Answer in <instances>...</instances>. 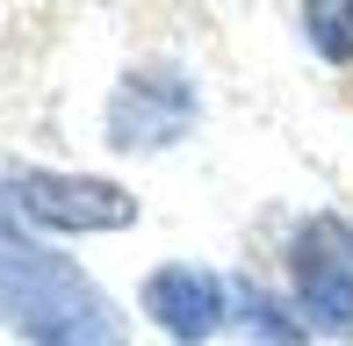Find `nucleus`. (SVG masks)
<instances>
[{"label": "nucleus", "instance_id": "f257e3e1", "mask_svg": "<svg viewBox=\"0 0 353 346\" xmlns=\"http://www.w3.org/2000/svg\"><path fill=\"white\" fill-rule=\"evenodd\" d=\"M0 332L14 346H130L108 289L14 216H0Z\"/></svg>", "mask_w": 353, "mask_h": 346}, {"label": "nucleus", "instance_id": "0eeeda50", "mask_svg": "<svg viewBox=\"0 0 353 346\" xmlns=\"http://www.w3.org/2000/svg\"><path fill=\"white\" fill-rule=\"evenodd\" d=\"M303 37L317 58L353 65V0H303Z\"/></svg>", "mask_w": 353, "mask_h": 346}, {"label": "nucleus", "instance_id": "f03ea898", "mask_svg": "<svg viewBox=\"0 0 353 346\" xmlns=\"http://www.w3.org/2000/svg\"><path fill=\"white\" fill-rule=\"evenodd\" d=\"M195 123H202V87H195V72L173 65V58H137V65L108 87V108H101V137L123 159L173 152L181 137H195Z\"/></svg>", "mask_w": 353, "mask_h": 346}, {"label": "nucleus", "instance_id": "20e7f679", "mask_svg": "<svg viewBox=\"0 0 353 346\" xmlns=\"http://www.w3.org/2000/svg\"><path fill=\"white\" fill-rule=\"evenodd\" d=\"M281 281L317 339H353V224L346 216L332 210L303 216L281 245Z\"/></svg>", "mask_w": 353, "mask_h": 346}, {"label": "nucleus", "instance_id": "7ed1b4c3", "mask_svg": "<svg viewBox=\"0 0 353 346\" xmlns=\"http://www.w3.org/2000/svg\"><path fill=\"white\" fill-rule=\"evenodd\" d=\"M0 216L51 238H101V231H130L137 224V195L123 181L101 173H43V166H14L0 173Z\"/></svg>", "mask_w": 353, "mask_h": 346}, {"label": "nucleus", "instance_id": "423d86ee", "mask_svg": "<svg viewBox=\"0 0 353 346\" xmlns=\"http://www.w3.org/2000/svg\"><path fill=\"white\" fill-rule=\"evenodd\" d=\"M231 332L245 346H310L317 339L310 325H303V310L288 303L281 289L252 281V274H231Z\"/></svg>", "mask_w": 353, "mask_h": 346}, {"label": "nucleus", "instance_id": "39448f33", "mask_svg": "<svg viewBox=\"0 0 353 346\" xmlns=\"http://www.w3.org/2000/svg\"><path fill=\"white\" fill-rule=\"evenodd\" d=\"M137 310L173 346H210L216 332H231V274H216L202 260H166V267L144 274Z\"/></svg>", "mask_w": 353, "mask_h": 346}]
</instances>
